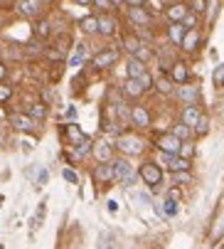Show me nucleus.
<instances>
[{
    "mask_svg": "<svg viewBox=\"0 0 224 249\" xmlns=\"http://www.w3.org/2000/svg\"><path fill=\"white\" fill-rule=\"evenodd\" d=\"M190 180H192L190 170H180V173H175V183H177V185H188Z\"/></svg>",
    "mask_w": 224,
    "mask_h": 249,
    "instance_id": "473e14b6",
    "label": "nucleus"
},
{
    "mask_svg": "<svg viewBox=\"0 0 224 249\" xmlns=\"http://www.w3.org/2000/svg\"><path fill=\"white\" fill-rule=\"evenodd\" d=\"M111 3H114V5H119V3H126V0H111Z\"/></svg>",
    "mask_w": 224,
    "mask_h": 249,
    "instance_id": "de8ad7c7",
    "label": "nucleus"
},
{
    "mask_svg": "<svg viewBox=\"0 0 224 249\" xmlns=\"http://www.w3.org/2000/svg\"><path fill=\"white\" fill-rule=\"evenodd\" d=\"M62 175H64V180H67V183H79V175L74 173L71 168H64V170H62Z\"/></svg>",
    "mask_w": 224,
    "mask_h": 249,
    "instance_id": "58836bf2",
    "label": "nucleus"
},
{
    "mask_svg": "<svg viewBox=\"0 0 224 249\" xmlns=\"http://www.w3.org/2000/svg\"><path fill=\"white\" fill-rule=\"evenodd\" d=\"M111 168H114V180L119 183H126V185H133L136 183V173H133V165L126 160V158H119L111 163Z\"/></svg>",
    "mask_w": 224,
    "mask_h": 249,
    "instance_id": "f257e3e1",
    "label": "nucleus"
},
{
    "mask_svg": "<svg viewBox=\"0 0 224 249\" xmlns=\"http://www.w3.org/2000/svg\"><path fill=\"white\" fill-rule=\"evenodd\" d=\"M34 32H37V37H47V35L52 32V30H50V22H47V20H42L40 25H37V30H34Z\"/></svg>",
    "mask_w": 224,
    "mask_h": 249,
    "instance_id": "4c0bfd02",
    "label": "nucleus"
},
{
    "mask_svg": "<svg viewBox=\"0 0 224 249\" xmlns=\"http://www.w3.org/2000/svg\"><path fill=\"white\" fill-rule=\"evenodd\" d=\"M99 249H121V244H119V239L114 237V234H101L99 237Z\"/></svg>",
    "mask_w": 224,
    "mask_h": 249,
    "instance_id": "4be33fe9",
    "label": "nucleus"
},
{
    "mask_svg": "<svg viewBox=\"0 0 224 249\" xmlns=\"http://www.w3.org/2000/svg\"><path fill=\"white\" fill-rule=\"evenodd\" d=\"M116 62H119V50H101V52L91 59V64H94L96 69H106V67L116 64Z\"/></svg>",
    "mask_w": 224,
    "mask_h": 249,
    "instance_id": "423d86ee",
    "label": "nucleus"
},
{
    "mask_svg": "<svg viewBox=\"0 0 224 249\" xmlns=\"http://www.w3.org/2000/svg\"><path fill=\"white\" fill-rule=\"evenodd\" d=\"M116 146H119V151H123L126 156H138V153H143V146H145V143H143L138 136L126 133V136H119Z\"/></svg>",
    "mask_w": 224,
    "mask_h": 249,
    "instance_id": "7ed1b4c3",
    "label": "nucleus"
},
{
    "mask_svg": "<svg viewBox=\"0 0 224 249\" xmlns=\"http://www.w3.org/2000/svg\"><path fill=\"white\" fill-rule=\"evenodd\" d=\"M200 116H202V111L197 109V104H188L182 109V124L190 126V128H195V124L200 121Z\"/></svg>",
    "mask_w": 224,
    "mask_h": 249,
    "instance_id": "9d476101",
    "label": "nucleus"
},
{
    "mask_svg": "<svg viewBox=\"0 0 224 249\" xmlns=\"http://www.w3.org/2000/svg\"><path fill=\"white\" fill-rule=\"evenodd\" d=\"M185 15H188V8H185L182 3H175V5L168 8V20H170V22H182Z\"/></svg>",
    "mask_w": 224,
    "mask_h": 249,
    "instance_id": "aec40b11",
    "label": "nucleus"
},
{
    "mask_svg": "<svg viewBox=\"0 0 224 249\" xmlns=\"http://www.w3.org/2000/svg\"><path fill=\"white\" fill-rule=\"evenodd\" d=\"M42 8H45V0H20L17 3V10L25 18H37L42 13Z\"/></svg>",
    "mask_w": 224,
    "mask_h": 249,
    "instance_id": "39448f33",
    "label": "nucleus"
},
{
    "mask_svg": "<svg viewBox=\"0 0 224 249\" xmlns=\"http://www.w3.org/2000/svg\"><path fill=\"white\" fill-rule=\"evenodd\" d=\"M10 126L17 131H34L37 121L30 114H10Z\"/></svg>",
    "mask_w": 224,
    "mask_h": 249,
    "instance_id": "0eeeda50",
    "label": "nucleus"
},
{
    "mask_svg": "<svg viewBox=\"0 0 224 249\" xmlns=\"http://www.w3.org/2000/svg\"><path fill=\"white\" fill-rule=\"evenodd\" d=\"M138 175L143 178V183H145V185H151V188L160 185V180H163V170H160V165H158V163H153V160L143 163V165H140V170H138Z\"/></svg>",
    "mask_w": 224,
    "mask_h": 249,
    "instance_id": "f03ea898",
    "label": "nucleus"
},
{
    "mask_svg": "<svg viewBox=\"0 0 224 249\" xmlns=\"http://www.w3.org/2000/svg\"><path fill=\"white\" fill-rule=\"evenodd\" d=\"M131 121L138 128H148V126H151V114H148L145 106H133V109H131Z\"/></svg>",
    "mask_w": 224,
    "mask_h": 249,
    "instance_id": "1a4fd4ad",
    "label": "nucleus"
},
{
    "mask_svg": "<svg viewBox=\"0 0 224 249\" xmlns=\"http://www.w3.org/2000/svg\"><path fill=\"white\" fill-rule=\"evenodd\" d=\"M177 96H180L185 104H197V99H200V89H197V87H190V84H185V87L177 89Z\"/></svg>",
    "mask_w": 224,
    "mask_h": 249,
    "instance_id": "2eb2a0df",
    "label": "nucleus"
},
{
    "mask_svg": "<svg viewBox=\"0 0 224 249\" xmlns=\"http://www.w3.org/2000/svg\"><path fill=\"white\" fill-rule=\"evenodd\" d=\"M182 50L185 52H195L197 50V45H200V32H197V27H192V30H188L185 32V37H182Z\"/></svg>",
    "mask_w": 224,
    "mask_h": 249,
    "instance_id": "f8f14e48",
    "label": "nucleus"
},
{
    "mask_svg": "<svg viewBox=\"0 0 224 249\" xmlns=\"http://www.w3.org/2000/svg\"><path fill=\"white\" fill-rule=\"evenodd\" d=\"M170 133H172V136H177L180 141H188V138H190V133H192V128H190V126H185V124H177Z\"/></svg>",
    "mask_w": 224,
    "mask_h": 249,
    "instance_id": "cd10ccee",
    "label": "nucleus"
},
{
    "mask_svg": "<svg viewBox=\"0 0 224 249\" xmlns=\"http://www.w3.org/2000/svg\"><path fill=\"white\" fill-rule=\"evenodd\" d=\"M207 126H209V121H207V116H200V121L195 124V133H197V136H202V133H207Z\"/></svg>",
    "mask_w": 224,
    "mask_h": 249,
    "instance_id": "e433bc0d",
    "label": "nucleus"
},
{
    "mask_svg": "<svg viewBox=\"0 0 224 249\" xmlns=\"http://www.w3.org/2000/svg\"><path fill=\"white\" fill-rule=\"evenodd\" d=\"M5 77H8V67H5L3 62H0V82H3Z\"/></svg>",
    "mask_w": 224,
    "mask_h": 249,
    "instance_id": "c03bdc74",
    "label": "nucleus"
},
{
    "mask_svg": "<svg viewBox=\"0 0 224 249\" xmlns=\"http://www.w3.org/2000/svg\"><path fill=\"white\" fill-rule=\"evenodd\" d=\"M128 20H131L133 25H148V22H151V13L138 5V8H131V10H128Z\"/></svg>",
    "mask_w": 224,
    "mask_h": 249,
    "instance_id": "4468645a",
    "label": "nucleus"
},
{
    "mask_svg": "<svg viewBox=\"0 0 224 249\" xmlns=\"http://www.w3.org/2000/svg\"><path fill=\"white\" fill-rule=\"evenodd\" d=\"M168 200H175V202H177V200H180V190H177V188H170V193H168Z\"/></svg>",
    "mask_w": 224,
    "mask_h": 249,
    "instance_id": "37998d69",
    "label": "nucleus"
},
{
    "mask_svg": "<svg viewBox=\"0 0 224 249\" xmlns=\"http://www.w3.org/2000/svg\"><path fill=\"white\" fill-rule=\"evenodd\" d=\"M91 153L99 163H111V156H114V146L106 143V141H99V143L91 146Z\"/></svg>",
    "mask_w": 224,
    "mask_h": 249,
    "instance_id": "6e6552de",
    "label": "nucleus"
},
{
    "mask_svg": "<svg viewBox=\"0 0 224 249\" xmlns=\"http://www.w3.org/2000/svg\"><path fill=\"white\" fill-rule=\"evenodd\" d=\"M64 133H67V138L71 141V146L82 143V141L86 138V136H84V131H82V128H79L77 124H67V126H64Z\"/></svg>",
    "mask_w": 224,
    "mask_h": 249,
    "instance_id": "dca6fc26",
    "label": "nucleus"
},
{
    "mask_svg": "<svg viewBox=\"0 0 224 249\" xmlns=\"http://www.w3.org/2000/svg\"><path fill=\"white\" fill-rule=\"evenodd\" d=\"M13 96V87L10 84H3V82H0V104H5L8 99Z\"/></svg>",
    "mask_w": 224,
    "mask_h": 249,
    "instance_id": "f704fd0d",
    "label": "nucleus"
},
{
    "mask_svg": "<svg viewBox=\"0 0 224 249\" xmlns=\"http://www.w3.org/2000/svg\"><path fill=\"white\" fill-rule=\"evenodd\" d=\"M79 5H91V0H77Z\"/></svg>",
    "mask_w": 224,
    "mask_h": 249,
    "instance_id": "49530a36",
    "label": "nucleus"
},
{
    "mask_svg": "<svg viewBox=\"0 0 224 249\" xmlns=\"http://www.w3.org/2000/svg\"><path fill=\"white\" fill-rule=\"evenodd\" d=\"M212 79H214V87H224V64H219V67L214 69Z\"/></svg>",
    "mask_w": 224,
    "mask_h": 249,
    "instance_id": "72a5a7b5",
    "label": "nucleus"
},
{
    "mask_svg": "<svg viewBox=\"0 0 224 249\" xmlns=\"http://www.w3.org/2000/svg\"><path fill=\"white\" fill-rule=\"evenodd\" d=\"M172 79L170 77H160V79H155V87L153 89H158L160 94H172Z\"/></svg>",
    "mask_w": 224,
    "mask_h": 249,
    "instance_id": "5701e85b",
    "label": "nucleus"
},
{
    "mask_svg": "<svg viewBox=\"0 0 224 249\" xmlns=\"http://www.w3.org/2000/svg\"><path fill=\"white\" fill-rule=\"evenodd\" d=\"M133 57H136V59H140V62H148V59H151V57H153V52H151V50H148L145 45H140V47L136 50V54H133Z\"/></svg>",
    "mask_w": 224,
    "mask_h": 249,
    "instance_id": "2f4dec72",
    "label": "nucleus"
},
{
    "mask_svg": "<svg viewBox=\"0 0 224 249\" xmlns=\"http://www.w3.org/2000/svg\"><path fill=\"white\" fill-rule=\"evenodd\" d=\"M94 178H96L99 183L114 180V168H111V163H99V168L94 170Z\"/></svg>",
    "mask_w": 224,
    "mask_h": 249,
    "instance_id": "a211bd4d",
    "label": "nucleus"
},
{
    "mask_svg": "<svg viewBox=\"0 0 224 249\" xmlns=\"http://www.w3.org/2000/svg\"><path fill=\"white\" fill-rule=\"evenodd\" d=\"M123 47H126L131 54H136V50L140 47V40L136 37V35H126V37H123Z\"/></svg>",
    "mask_w": 224,
    "mask_h": 249,
    "instance_id": "c756f323",
    "label": "nucleus"
},
{
    "mask_svg": "<svg viewBox=\"0 0 224 249\" xmlns=\"http://www.w3.org/2000/svg\"><path fill=\"white\" fill-rule=\"evenodd\" d=\"M123 94H126V96H131V99H138V96L143 94L140 82H138V79H126V84H123Z\"/></svg>",
    "mask_w": 224,
    "mask_h": 249,
    "instance_id": "412c9836",
    "label": "nucleus"
},
{
    "mask_svg": "<svg viewBox=\"0 0 224 249\" xmlns=\"http://www.w3.org/2000/svg\"><path fill=\"white\" fill-rule=\"evenodd\" d=\"M91 146H94V143H91V138H84L82 143L74 146V158H84V156L91 151Z\"/></svg>",
    "mask_w": 224,
    "mask_h": 249,
    "instance_id": "b1692460",
    "label": "nucleus"
},
{
    "mask_svg": "<svg viewBox=\"0 0 224 249\" xmlns=\"http://www.w3.org/2000/svg\"><path fill=\"white\" fill-rule=\"evenodd\" d=\"M182 25L188 27V30H192V27L197 25V18H195L192 13H188V15H185V20H182Z\"/></svg>",
    "mask_w": 224,
    "mask_h": 249,
    "instance_id": "ea45409f",
    "label": "nucleus"
},
{
    "mask_svg": "<svg viewBox=\"0 0 224 249\" xmlns=\"http://www.w3.org/2000/svg\"><path fill=\"white\" fill-rule=\"evenodd\" d=\"M79 27H82L84 32H89V35H91V32H99V20H96V18H84V20L79 22Z\"/></svg>",
    "mask_w": 224,
    "mask_h": 249,
    "instance_id": "c85d7f7f",
    "label": "nucleus"
},
{
    "mask_svg": "<svg viewBox=\"0 0 224 249\" xmlns=\"http://www.w3.org/2000/svg\"><path fill=\"white\" fill-rule=\"evenodd\" d=\"M91 3H94L99 10H103V13H106V10H111V5H114L111 0H91Z\"/></svg>",
    "mask_w": 224,
    "mask_h": 249,
    "instance_id": "a19ab883",
    "label": "nucleus"
},
{
    "mask_svg": "<svg viewBox=\"0 0 224 249\" xmlns=\"http://www.w3.org/2000/svg\"><path fill=\"white\" fill-rule=\"evenodd\" d=\"M126 72H128V79H140V77L145 74V62L131 57L128 64H126Z\"/></svg>",
    "mask_w": 224,
    "mask_h": 249,
    "instance_id": "ddd939ff",
    "label": "nucleus"
},
{
    "mask_svg": "<svg viewBox=\"0 0 224 249\" xmlns=\"http://www.w3.org/2000/svg\"><path fill=\"white\" fill-rule=\"evenodd\" d=\"M222 249H224V247H222Z\"/></svg>",
    "mask_w": 224,
    "mask_h": 249,
    "instance_id": "09e8293b",
    "label": "nucleus"
},
{
    "mask_svg": "<svg viewBox=\"0 0 224 249\" xmlns=\"http://www.w3.org/2000/svg\"><path fill=\"white\" fill-rule=\"evenodd\" d=\"M126 3H128L131 8H138V5H143V3H145V0H126Z\"/></svg>",
    "mask_w": 224,
    "mask_h": 249,
    "instance_id": "a18cd8bd",
    "label": "nucleus"
},
{
    "mask_svg": "<svg viewBox=\"0 0 224 249\" xmlns=\"http://www.w3.org/2000/svg\"><path fill=\"white\" fill-rule=\"evenodd\" d=\"M205 8H207L205 0H192V10H195V13H202Z\"/></svg>",
    "mask_w": 224,
    "mask_h": 249,
    "instance_id": "79ce46f5",
    "label": "nucleus"
},
{
    "mask_svg": "<svg viewBox=\"0 0 224 249\" xmlns=\"http://www.w3.org/2000/svg\"><path fill=\"white\" fill-rule=\"evenodd\" d=\"M155 146H158L160 153H172V156H177L182 141H180L177 136H172V133H160V136L155 138Z\"/></svg>",
    "mask_w": 224,
    "mask_h": 249,
    "instance_id": "20e7f679",
    "label": "nucleus"
},
{
    "mask_svg": "<svg viewBox=\"0 0 224 249\" xmlns=\"http://www.w3.org/2000/svg\"><path fill=\"white\" fill-rule=\"evenodd\" d=\"M96 20H99V32L101 35H106V37H108V35L116 32V20L111 18V15H99Z\"/></svg>",
    "mask_w": 224,
    "mask_h": 249,
    "instance_id": "f3484780",
    "label": "nucleus"
},
{
    "mask_svg": "<svg viewBox=\"0 0 224 249\" xmlns=\"http://www.w3.org/2000/svg\"><path fill=\"white\" fill-rule=\"evenodd\" d=\"M27 114H30L34 121H37V119H45V116H47V106H45V104H32L30 109H27Z\"/></svg>",
    "mask_w": 224,
    "mask_h": 249,
    "instance_id": "a878e982",
    "label": "nucleus"
},
{
    "mask_svg": "<svg viewBox=\"0 0 224 249\" xmlns=\"http://www.w3.org/2000/svg\"><path fill=\"white\" fill-rule=\"evenodd\" d=\"M185 32H188V27H185L182 22H172V25L168 27V35H170V42L180 45V42H182V37H185Z\"/></svg>",
    "mask_w": 224,
    "mask_h": 249,
    "instance_id": "6ab92c4d",
    "label": "nucleus"
},
{
    "mask_svg": "<svg viewBox=\"0 0 224 249\" xmlns=\"http://www.w3.org/2000/svg\"><path fill=\"white\" fill-rule=\"evenodd\" d=\"M170 79L175 82V84H185L190 79V72H188V64H182V62H175L172 67H170Z\"/></svg>",
    "mask_w": 224,
    "mask_h": 249,
    "instance_id": "9b49d317",
    "label": "nucleus"
},
{
    "mask_svg": "<svg viewBox=\"0 0 224 249\" xmlns=\"http://www.w3.org/2000/svg\"><path fill=\"white\" fill-rule=\"evenodd\" d=\"M177 156H182V158H192L195 156V148H192V143H188V141H182V146H180V153Z\"/></svg>",
    "mask_w": 224,
    "mask_h": 249,
    "instance_id": "7c9ffc66",
    "label": "nucleus"
},
{
    "mask_svg": "<svg viewBox=\"0 0 224 249\" xmlns=\"http://www.w3.org/2000/svg\"><path fill=\"white\" fill-rule=\"evenodd\" d=\"M163 205H165V207H158L160 215H165V217H175V215H177V202H175V200H165Z\"/></svg>",
    "mask_w": 224,
    "mask_h": 249,
    "instance_id": "bb28decb",
    "label": "nucleus"
},
{
    "mask_svg": "<svg viewBox=\"0 0 224 249\" xmlns=\"http://www.w3.org/2000/svg\"><path fill=\"white\" fill-rule=\"evenodd\" d=\"M84 59H86V47H84V45H79V47H77V52H74V57L69 59V67H82V64H84Z\"/></svg>",
    "mask_w": 224,
    "mask_h": 249,
    "instance_id": "393cba45",
    "label": "nucleus"
},
{
    "mask_svg": "<svg viewBox=\"0 0 224 249\" xmlns=\"http://www.w3.org/2000/svg\"><path fill=\"white\" fill-rule=\"evenodd\" d=\"M138 82H140V87H143V91H151V89L155 87V82H153V77H151V74H148V72H145V74H143V77H140Z\"/></svg>",
    "mask_w": 224,
    "mask_h": 249,
    "instance_id": "c9c22d12",
    "label": "nucleus"
}]
</instances>
